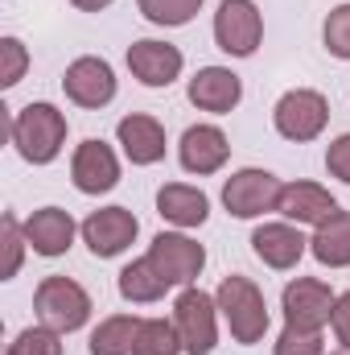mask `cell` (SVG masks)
I'll use <instances>...</instances> for the list:
<instances>
[{
  "label": "cell",
  "instance_id": "26",
  "mask_svg": "<svg viewBox=\"0 0 350 355\" xmlns=\"http://www.w3.org/2000/svg\"><path fill=\"white\" fill-rule=\"evenodd\" d=\"M4 355H62V335L50 327H25Z\"/></svg>",
  "mask_w": 350,
  "mask_h": 355
},
{
  "label": "cell",
  "instance_id": "2",
  "mask_svg": "<svg viewBox=\"0 0 350 355\" xmlns=\"http://www.w3.org/2000/svg\"><path fill=\"white\" fill-rule=\"evenodd\" d=\"M12 145L29 166H50L66 145V116L54 103H25L12 116Z\"/></svg>",
  "mask_w": 350,
  "mask_h": 355
},
{
  "label": "cell",
  "instance_id": "11",
  "mask_svg": "<svg viewBox=\"0 0 350 355\" xmlns=\"http://www.w3.org/2000/svg\"><path fill=\"white\" fill-rule=\"evenodd\" d=\"M149 261L157 265V272H161L169 285H194L198 272H202V265H206V248H202L198 240L181 236V232H161V236H153V244H149Z\"/></svg>",
  "mask_w": 350,
  "mask_h": 355
},
{
  "label": "cell",
  "instance_id": "20",
  "mask_svg": "<svg viewBox=\"0 0 350 355\" xmlns=\"http://www.w3.org/2000/svg\"><path fill=\"white\" fill-rule=\"evenodd\" d=\"M157 211H161V219H169L174 227H202L206 215H210V198H206L198 186L165 182V186L157 190Z\"/></svg>",
  "mask_w": 350,
  "mask_h": 355
},
{
  "label": "cell",
  "instance_id": "24",
  "mask_svg": "<svg viewBox=\"0 0 350 355\" xmlns=\"http://www.w3.org/2000/svg\"><path fill=\"white\" fill-rule=\"evenodd\" d=\"M181 335H177L174 318H140L136 331V355H181Z\"/></svg>",
  "mask_w": 350,
  "mask_h": 355
},
{
  "label": "cell",
  "instance_id": "18",
  "mask_svg": "<svg viewBox=\"0 0 350 355\" xmlns=\"http://www.w3.org/2000/svg\"><path fill=\"white\" fill-rule=\"evenodd\" d=\"M305 248H309V240L301 236V227L297 223H260L256 232H252V252L260 257L268 268H276V272H284V268H297V261L305 257Z\"/></svg>",
  "mask_w": 350,
  "mask_h": 355
},
{
  "label": "cell",
  "instance_id": "31",
  "mask_svg": "<svg viewBox=\"0 0 350 355\" xmlns=\"http://www.w3.org/2000/svg\"><path fill=\"white\" fill-rule=\"evenodd\" d=\"M326 170H330V178H338V182L350 186V132H342L338 141H330V149H326Z\"/></svg>",
  "mask_w": 350,
  "mask_h": 355
},
{
  "label": "cell",
  "instance_id": "32",
  "mask_svg": "<svg viewBox=\"0 0 350 355\" xmlns=\"http://www.w3.org/2000/svg\"><path fill=\"white\" fill-rule=\"evenodd\" d=\"M330 327H334L338 343H342V347H350V293H342V297L334 302V318H330Z\"/></svg>",
  "mask_w": 350,
  "mask_h": 355
},
{
  "label": "cell",
  "instance_id": "10",
  "mask_svg": "<svg viewBox=\"0 0 350 355\" xmlns=\"http://www.w3.org/2000/svg\"><path fill=\"white\" fill-rule=\"evenodd\" d=\"M62 91H66L71 103L99 112V107H107V103L116 99V71H111L107 58L83 54V58H75V62L66 67V75H62Z\"/></svg>",
  "mask_w": 350,
  "mask_h": 355
},
{
  "label": "cell",
  "instance_id": "12",
  "mask_svg": "<svg viewBox=\"0 0 350 355\" xmlns=\"http://www.w3.org/2000/svg\"><path fill=\"white\" fill-rule=\"evenodd\" d=\"M177 157H181V170L185 174H219L231 157V141L219 124H190L181 132V145H177Z\"/></svg>",
  "mask_w": 350,
  "mask_h": 355
},
{
  "label": "cell",
  "instance_id": "28",
  "mask_svg": "<svg viewBox=\"0 0 350 355\" xmlns=\"http://www.w3.org/2000/svg\"><path fill=\"white\" fill-rule=\"evenodd\" d=\"M322 42H326V50H330L334 58L350 62V4L330 8V17H326V25H322Z\"/></svg>",
  "mask_w": 350,
  "mask_h": 355
},
{
  "label": "cell",
  "instance_id": "9",
  "mask_svg": "<svg viewBox=\"0 0 350 355\" xmlns=\"http://www.w3.org/2000/svg\"><path fill=\"white\" fill-rule=\"evenodd\" d=\"M136 232H140V223H136V215L128 207H99L83 219V244L99 261H111V257L128 252Z\"/></svg>",
  "mask_w": 350,
  "mask_h": 355
},
{
  "label": "cell",
  "instance_id": "8",
  "mask_svg": "<svg viewBox=\"0 0 350 355\" xmlns=\"http://www.w3.org/2000/svg\"><path fill=\"white\" fill-rule=\"evenodd\" d=\"M280 186H284V182L276 174H268V170H256V166L235 170V174L223 182V207H227V215H235V219H260L268 211H276Z\"/></svg>",
  "mask_w": 350,
  "mask_h": 355
},
{
  "label": "cell",
  "instance_id": "13",
  "mask_svg": "<svg viewBox=\"0 0 350 355\" xmlns=\"http://www.w3.org/2000/svg\"><path fill=\"white\" fill-rule=\"evenodd\" d=\"M181 50L169 46V42H157V37H140L128 46V71L132 79H140L145 87H169L181 79Z\"/></svg>",
  "mask_w": 350,
  "mask_h": 355
},
{
  "label": "cell",
  "instance_id": "23",
  "mask_svg": "<svg viewBox=\"0 0 350 355\" xmlns=\"http://www.w3.org/2000/svg\"><path fill=\"white\" fill-rule=\"evenodd\" d=\"M136 314H111L91 331V355H136Z\"/></svg>",
  "mask_w": 350,
  "mask_h": 355
},
{
  "label": "cell",
  "instance_id": "15",
  "mask_svg": "<svg viewBox=\"0 0 350 355\" xmlns=\"http://www.w3.org/2000/svg\"><path fill=\"white\" fill-rule=\"evenodd\" d=\"M71 178H75V186L83 194H107V190H116V182H120V157H116V149L103 145V141H95V137L83 141L75 149V157H71Z\"/></svg>",
  "mask_w": 350,
  "mask_h": 355
},
{
  "label": "cell",
  "instance_id": "19",
  "mask_svg": "<svg viewBox=\"0 0 350 355\" xmlns=\"http://www.w3.org/2000/svg\"><path fill=\"white\" fill-rule=\"evenodd\" d=\"M116 137H120V149L132 166H157L165 157V128L157 116L132 112L116 124Z\"/></svg>",
  "mask_w": 350,
  "mask_h": 355
},
{
  "label": "cell",
  "instance_id": "5",
  "mask_svg": "<svg viewBox=\"0 0 350 355\" xmlns=\"http://www.w3.org/2000/svg\"><path fill=\"white\" fill-rule=\"evenodd\" d=\"M174 327L185 355H210L219 343V302L198 285H185L174 302Z\"/></svg>",
  "mask_w": 350,
  "mask_h": 355
},
{
  "label": "cell",
  "instance_id": "16",
  "mask_svg": "<svg viewBox=\"0 0 350 355\" xmlns=\"http://www.w3.org/2000/svg\"><path fill=\"white\" fill-rule=\"evenodd\" d=\"M21 227H25V240H29V248H33L37 257H62V252H71L75 236L83 232V227L71 219V211H62V207H42V211H33Z\"/></svg>",
  "mask_w": 350,
  "mask_h": 355
},
{
  "label": "cell",
  "instance_id": "22",
  "mask_svg": "<svg viewBox=\"0 0 350 355\" xmlns=\"http://www.w3.org/2000/svg\"><path fill=\"white\" fill-rule=\"evenodd\" d=\"M165 289H169V281L157 272V265L149 257L132 261V265L120 272V297L132 302V306H153V302L165 297Z\"/></svg>",
  "mask_w": 350,
  "mask_h": 355
},
{
  "label": "cell",
  "instance_id": "3",
  "mask_svg": "<svg viewBox=\"0 0 350 355\" xmlns=\"http://www.w3.org/2000/svg\"><path fill=\"white\" fill-rule=\"evenodd\" d=\"M33 310H37L42 327L71 335V331H83L91 322V293L75 277H46L33 293Z\"/></svg>",
  "mask_w": 350,
  "mask_h": 355
},
{
  "label": "cell",
  "instance_id": "14",
  "mask_svg": "<svg viewBox=\"0 0 350 355\" xmlns=\"http://www.w3.org/2000/svg\"><path fill=\"white\" fill-rule=\"evenodd\" d=\"M276 211H280L288 223H297V227H301V223L317 227V223H326L330 215H338L342 207H338V198H334L326 186H317V182H284Z\"/></svg>",
  "mask_w": 350,
  "mask_h": 355
},
{
  "label": "cell",
  "instance_id": "25",
  "mask_svg": "<svg viewBox=\"0 0 350 355\" xmlns=\"http://www.w3.org/2000/svg\"><path fill=\"white\" fill-rule=\"evenodd\" d=\"M202 4H206V0H136V8L145 12V21L165 25V29L190 25V21L202 12Z\"/></svg>",
  "mask_w": 350,
  "mask_h": 355
},
{
  "label": "cell",
  "instance_id": "34",
  "mask_svg": "<svg viewBox=\"0 0 350 355\" xmlns=\"http://www.w3.org/2000/svg\"><path fill=\"white\" fill-rule=\"evenodd\" d=\"M330 355H350V347H338V352H330Z\"/></svg>",
  "mask_w": 350,
  "mask_h": 355
},
{
  "label": "cell",
  "instance_id": "17",
  "mask_svg": "<svg viewBox=\"0 0 350 355\" xmlns=\"http://www.w3.org/2000/svg\"><path fill=\"white\" fill-rule=\"evenodd\" d=\"M185 95H190V103H194L198 112L227 116V112H235V103L243 99V83H239V75L227 71V67H202V71L190 79Z\"/></svg>",
  "mask_w": 350,
  "mask_h": 355
},
{
  "label": "cell",
  "instance_id": "27",
  "mask_svg": "<svg viewBox=\"0 0 350 355\" xmlns=\"http://www.w3.org/2000/svg\"><path fill=\"white\" fill-rule=\"evenodd\" d=\"M272 355H326V339H322V331L284 327L280 339L272 343Z\"/></svg>",
  "mask_w": 350,
  "mask_h": 355
},
{
  "label": "cell",
  "instance_id": "33",
  "mask_svg": "<svg viewBox=\"0 0 350 355\" xmlns=\"http://www.w3.org/2000/svg\"><path fill=\"white\" fill-rule=\"evenodd\" d=\"M71 4H75L79 12H103V8H107L111 0H71Z\"/></svg>",
  "mask_w": 350,
  "mask_h": 355
},
{
  "label": "cell",
  "instance_id": "6",
  "mask_svg": "<svg viewBox=\"0 0 350 355\" xmlns=\"http://www.w3.org/2000/svg\"><path fill=\"white\" fill-rule=\"evenodd\" d=\"M214 42L231 58H252L264 42V12L256 0H223L214 12Z\"/></svg>",
  "mask_w": 350,
  "mask_h": 355
},
{
  "label": "cell",
  "instance_id": "21",
  "mask_svg": "<svg viewBox=\"0 0 350 355\" xmlns=\"http://www.w3.org/2000/svg\"><path fill=\"white\" fill-rule=\"evenodd\" d=\"M309 252L317 257V265H326V268L350 265V211H338V215H330L326 223L313 227Z\"/></svg>",
  "mask_w": 350,
  "mask_h": 355
},
{
  "label": "cell",
  "instance_id": "4",
  "mask_svg": "<svg viewBox=\"0 0 350 355\" xmlns=\"http://www.w3.org/2000/svg\"><path fill=\"white\" fill-rule=\"evenodd\" d=\"M272 124H276V132H280L284 141H293V145L317 141V137L326 132V124H330V103H326L322 91L293 87V91H284V95L276 99Z\"/></svg>",
  "mask_w": 350,
  "mask_h": 355
},
{
  "label": "cell",
  "instance_id": "30",
  "mask_svg": "<svg viewBox=\"0 0 350 355\" xmlns=\"http://www.w3.org/2000/svg\"><path fill=\"white\" fill-rule=\"evenodd\" d=\"M25 67H29V50L21 37H0V83L4 87H17L25 79Z\"/></svg>",
  "mask_w": 350,
  "mask_h": 355
},
{
  "label": "cell",
  "instance_id": "1",
  "mask_svg": "<svg viewBox=\"0 0 350 355\" xmlns=\"http://www.w3.org/2000/svg\"><path fill=\"white\" fill-rule=\"evenodd\" d=\"M214 302H219V314L227 318L235 343L252 347L268 335V302H264L260 285L252 277H243V272L223 277L219 289H214Z\"/></svg>",
  "mask_w": 350,
  "mask_h": 355
},
{
  "label": "cell",
  "instance_id": "29",
  "mask_svg": "<svg viewBox=\"0 0 350 355\" xmlns=\"http://www.w3.org/2000/svg\"><path fill=\"white\" fill-rule=\"evenodd\" d=\"M0 240H4V268H0V277L12 281V277L21 272V257H25V248H29L25 227H21L12 215H4V223H0Z\"/></svg>",
  "mask_w": 350,
  "mask_h": 355
},
{
  "label": "cell",
  "instance_id": "7",
  "mask_svg": "<svg viewBox=\"0 0 350 355\" xmlns=\"http://www.w3.org/2000/svg\"><path fill=\"white\" fill-rule=\"evenodd\" d=\"M334 302L338 293L322 281V277H293L280 293V310H284V327H305V331H322L334 318Z\"/></svg>",
  "mask_w": 350,
  "mask_h": 355
}]
</instances>
